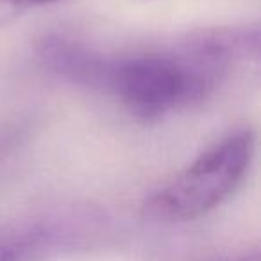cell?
Instances as JSON below:
<instances>
[{
    "label": "cell",
    "mask_w": 261,
    "mask_h": 261,
    "mask_svg": "<svg viewBox=\"0 0 261 261\" xmlns=\"http://www.w3.org/2000/svg\"><path fill=\"white\" fill-rule=\"evenodd\" d=\"M254 150L256 136L250 129L229 135L150 195L143 204V215L165 224L207 215L238 190L252 165Z\"/></svg>",
    "instance_id": "6da1fadb"
},
{
    "label": "cell",
    "mask_w": 261,
    "mask_h": 261,
    "mask_svg": "<svg viewBox=\"0 0 261 261\" xmlns=\"http://www.w3.org/2000/svg\"><path fill=\"white\" fill-rule=\"evenodd\" d=\"M68 218L25 217L0 224V261H43L75 240Z\"/></svg>",
    "instance_id": "7a4b0ae2"
},
{
    "label": "cell",
    "mask_w": 261,
    "mask_h": 261,
    "mask_svg": "<svg viewBox=\"0 0 261 261\" xmlns=\"http://www.w3.org/2000/svg\"><path fill=\"white\" fill-rule=\"evenodd\" d=\"M38 54L45 66L63 79L100 93L106 91L111 58L102 52L65 36H45L38 43Z\"/></svg>",
    "instance_id": "3957f363"
},
{
    "label": "cell",
    "mask_w": 261,
    "mask_h": 261,
    "mask_svg": "<svg viewBox=\"0 0 261 261\" xmlns=\"http://www.w3.org/2000/svg\"><path fill=\"white\" fill-rule=\"evenodd\" d=\"M63 0H0V4L6 6H13V8H41V6H50V4H58Z\"/></svg>",
    "instance_id": "277c9868"
},
{
    "label": "cell",
    "mask_w": 261,
    "mask_h": 261,
    "mask_svg": "<svg viewBox=\"0 0 261 261\" xmlns=\"http://www.w3.org/2000/svg\"><path fill=\"white\" fill-rule=\"evenodd\" d=\"M245 261H257V257H252V259H245Z\"/></svg>",
    "instance_id": "5b68a950"
}]
</instances>
